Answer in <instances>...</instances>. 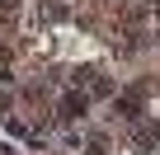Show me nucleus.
<instances>
[{"label": "nucleus", "mask_w": 160, "mask_h": 155, "mask_svg": "<svg viewBox=\"0 0 160 155\" xmlns=\"http://www.w3.org/2000/svg\"><path fill=\"white\" fill-rule=\"evenodd\" d=\"M85 108H90L85 94H66V99H61V118H85Z\"/></svg>", "instance_id": "1"}, {"label": "nucleus", "mask_w": 160, "mask_h": 155, "mask_svg": "<svg viewBox=\"0 0 160 155\" xmlns=\"http://www.w3.org/2000/svg\"><path fill=\"white\" fill-rule=\"evenodd\" d=\"M14 5H19V0H0V10H14Z\"/></svg>", "instance_id": "2"}, {"label": "nucleus", "mask_w": 160, "mask_h": 155, "mask_svg": "<svg viewBox=\"0 0 160 155\" xmlns=\"http://www.w3.org/2000/svg\"><path fill=\"white\" fill-rule=\"evenodd\" d=\"M0 155H10V146H0Z\"/></svg>", "instance_id": "3"}]
</instances>
